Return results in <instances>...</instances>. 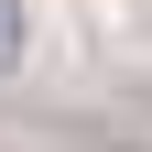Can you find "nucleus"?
I'll return each instance as SVG.
<instances>
[{"label": "nucleus", "instance_id": "nucleus-1", "mask_svg": "<svg viewBox=\"0 0 152 152\" xmlns=\"http://www.w3.org/2000/svg\"><path fill=\"white\" fill-rule=\"evenodd\" d=\"M11 54H22V22H11V0H0V65H11Z\"/></svg>", "mask_w": 152, "mask_h": 152}]
</instances>
